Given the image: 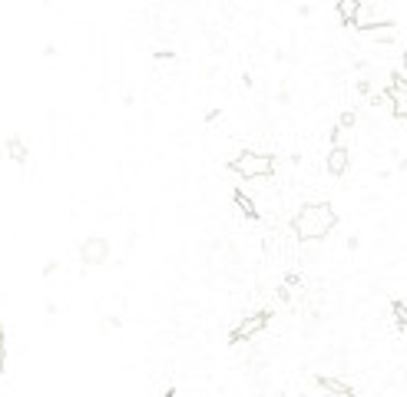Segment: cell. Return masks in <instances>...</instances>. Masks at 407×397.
<instances>
[{
    "label": "cell",
    "instance_id": "obj_1",
    "mask_svg": "<svg viewBox=\"0 0 407 397\" xmlns=\"http://www.w3.org/2000/svg\"><path fill=\"white\" fill-rule=\"evenodd\" d=\"M338 225V212H334L328 202H308L302 205L295 219H291V229L295 235L302 239V242H318V239H325L328 232Z\"/></svg>",
    "mask_w": 407,
    "mask_h": 397
},
{
    "label": "cell",
    "instance_id": "obj_2",
    "mask_svg": "<svg viewBox=\"0 0 407 397\" xmlns=\"http://www.w3.org/2000/svg\"><path fill=\"white\" fill-rule=\"evenodd\" d=\"M232 172H239L242 179H269L275 172V156L245 149V153H239L232 159Z\"/></svg>",
    "mask_w": 407,
    "mask_h": 397
},
{
    "label": "cell",
    "instance_id": "obj_3",
    "mask_svg": "<svg viewBox=\"0 0 407 397\" xmlns=\"http://www.w3.org/2000/svg\"><path fill=\"white\" fill-rule=\"evenodd\" d=\"M269 321H271V311H269V308H262V311H255V315L242 318L239 324L232 328L228 341H232V344H245V341H252L255 335H262V331L269 328Z\"/></svg>",
    "mask_w": 407,
    "mask_h": 397
},
{
    "label": "cell",
    "instance_id": "obj_4",
    "mask_svg": "<svg viewBox=\"0 0 407 397\" xmlns=\"http://www.w3.org/2000/svg\"><path fill=\"white\" fill-rule=\"evenodd\" d=\"M106 259H109V242H106L103 235L83 239V245H80V261L83 265H103Z\"/></svg>",
    "mask_w": 407,
    "mask_h": 397
},
{
    "label": "cell",
    "instance_id": "obj_5",
    "mask_svg": "<svg viewBox=\"0 0 407 397\" xmlns=\"http://www.w3.org/2000/svg\"><path fill=\"white\" fill-rule=\"evenodd\" d=\"M388 90L394 93V116H401L407 122V70L404 73H391Z\"/></svg>",
    "mask_w": 407,
    "mask_h": 397
},
{
    "label": "cell",
    "instance_id": "obj_6",
    "mask_svg": "<svg viewBox=\"0 0 407 397\" xmlns=\"http://www.w3.org/2000/svg\"><path fill=\"white\" fill-rule=\"evenodd\" d=\"M347 163H351L347 146H332V149H328V172H332V176H345Z\"/></svg>",
    "mask_w": 407,
    "mask_h": 397
},
{
    "label": "cell",
    "instance_id": "obj_7",
    "mask_svg": "<svg viewBox=\"0 0 407 397\" xmlns=\"http://www.w3.org/2000/svg\"><path fill=\"white\" fill-rule=\"evenodd\" d=\"M318 387H321V391H328V394H341V397L354 394V387H351V384H345L341 378H332V374H318Z\"/></svg>",
    "mask_w": 407,
    "mask_h": 397
},
{
    "label": "cell",
    "instance_id": "obj_8",
    "mask_svg": "<svg viewBox=\"0 0 407 397\" xmlns=\"http://www.w3.org/2000/svg\"><path fill=\"white\" fill-rule=\"evenodd\" d=\"M7 156L14 159L17 166H24V163L30 159V149H27V142L20 136H7Z\"/></svg>",
    "mask_w": 407,
    "mask_h": 397
},
{
    "label": "cell",
    "instance_id": "obj_9",
    "mask_svg": "<svg viewBox=\"0 0 407 397\" xmlns=\"http://www.w3.org/2000/svg\"><path fill=\"white\" fill-rule=\"evenodd\" d=\"M358 10H361V0H338V17H341V24H351V27H354Z\"/></svg>",
    "mask_w": 407,
    "mask_h": 397
},
{
    "label": "cell",
    "instance_id": "obj_10",
    "mask_svg": "<svg viewBox=\"0 0 407 397\" xmlns=\"http://www.w3.org/2000/svg\"><path fill=\"white\" fill-rule=\"evenodd\" d=\"M235 205H239V212L245 215V219H258V209H255V202H252V198H248V192H245V189H235Z\"/></svg>",
    "mask_w": 407,
    "mask_h": 397
},
{
    "label": "cell",
    "instance_id": "obj_11",
    "mask_svg": "<svg viewBox=\"0 0 407 397\" xmlns=\"http://www.w3.org/2000/svg\"><path fill=\"white\" fill-rule=\"evenodd\" d=\"M371 37H374L377 44H394V37H397V30H394V24L388 20V24H381V27H374V30H371Z\"/></svg>",
    "mask_w": 407,
    "mask_h": 397
},
{
    "label": "cell",
    "instance_id": "obj_12",
    "mask_svg": "<svg viewBox=\"0 0 407 397\" xmlns=\"http://www.w3.org/2000/svg\"><path fill=\"white\" fill-rule=\"evenodd\" d=\"M391 311H394V324H397L401 331H407V305L404 302H394Z\"/></svg>",
    "mask_w": 407,
    "mask_h": 397
},
{
    "label": "cell",
    "instance_id": "obj_13",
    "mask_svg": "<svg viewBox=\"0 0 407 397\" xmlns=\"http://www.w3.org/2000/svg\"><path fill=\"white\" fill-rule=\"evenodd\" d=\"M3 367H7V331L0 324V374H3Z\"/></svg>",
    "mask_w": 407,
    "mask_h": 397
},
{
    "label": "cell",
    "instance_id": "obj_14",
    "mask_svg": "<svg viewBox=\"0 0 407 397\" xmlns=\"http://www.w3.org/2000/svg\"><path fill=\"white\" fill-rule=\"evenodd\" d=\"M354 122H358V116H354L351 109H345V113H341V120H338V126H341V129H351Z\"/></svg>",
    "mask_w": 407,
    "mask_h": 397
},
{
    "label": "cell",
    "instance_id": "obj_15",
    "mask_svg": "<svg viewBox=\"0 0 407 397\" xmlns=\"http://www.w3.org/2000/svg\"><path fill=\"white\" fill-rule=\"evenodd\" d=\"M156 60H159V63H172V60H176V53H172V50H159V53H156Z\"/></svg>",
    "mask_w": 407,
    "mask_h": 397
},
{
    "label": "cell",
    "instance_id": "obj_16",
    "mask_svg": "<svg viewBox=\"0 0 407 397\" xmlns=\"http://www.w3.org/2000/svg\"><path fill=\"white\" fill-rule=\"evenodd\" d=\"M53 272H57V259H50V261L44 265V275H53Z\"/></svg>",
    "mask_w": 407,
    "mask_h": 397
},
{
    "label": "cell",
    "instance_id": "obj_17",
    "mask_svg": "<svg viewBox=\"0 0 407 397\" xmlns=\"http://www.w3.org/2000/svg\"><path fill=\"white\" fill-rule=\"evenodd\" d=\"M401 63H404V70H407V50H404V53H401Z\"/></svg>",
    "mask_w": 407,
    "mask_h": 397
}]
</instances>
